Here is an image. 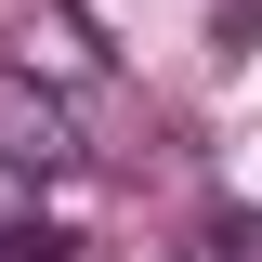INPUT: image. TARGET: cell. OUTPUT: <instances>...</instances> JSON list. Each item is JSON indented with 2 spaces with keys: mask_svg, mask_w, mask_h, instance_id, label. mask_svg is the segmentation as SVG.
I'll return each mask as SVG.
<instances>
[{
  "mask_svg": "<svg viewBox=\"0 0 262 262\" xmlns=\"http://www.w3.org/2000/svg\"><path fill=\"white\" fill-rule=\"evenodd\" d=\"M13 79H39V92H105V79H118V39H105L79 0H27V13H13Z\"/></svg>",
  "mask_w": 262,
  "mask_h": 262,
  "instance_id": "1",
  "label": "cell"
},
{
  "mask_svg": "<svg viewBox=\"0 0 262 262\" xmlns=\"http://www.w3.org/2000/svg\"><path fill=\"white\" fill-rule=\"evenodd\" d=\"M0 170H27V184L79 170V131H66V92H39V79H0Z\"/></svg>",
  "mask_w": 262,
  "mask_h": 262,
  "instance_id": "2",
  "label": "cell"
},
{
  "mask_svg": "<svg viewBox=\"0 0 262 262\" xmlns=\"http://www.w3.org/2000/svg\"><path fill=\"white\" fill-rule=\"evenodd\" d=\"M196 249H210V262H262V210H210Z\"/></svg>",
  "mask_w": 262,
  "mask_h": 262,
  "instance_id": "3",
  "label": "cell"
},
{
  "mask_svg": "<svg viewBox=\"0 0 262 262\" xmlns=\"http://www.w3.org/2000/svg\"><path fill=\"white\" fill-rule=\"evenodd\" d=\"M79 236H53V223H0V262H66Z\"/></svg>",
  "mask_w": 262,
  "mask_h": 262,
  "instance_id": "4",
  "label": "cell"
},
{
  "mask_svg": "<svg viewBox=\"0 0 262 262\" xmlns=\"http://www.w3.org/2000/svg\"><path fill=\"white\" fill-rule=\"evenodd\" d=\"M210 39H223V53H249V39H262V0H223V27H210Z\"/></svg>",
  "mask_w": 262,
  "mask_h": 262,
  "instance_id": "5",
  "label": "cell"
}]
</instances>
